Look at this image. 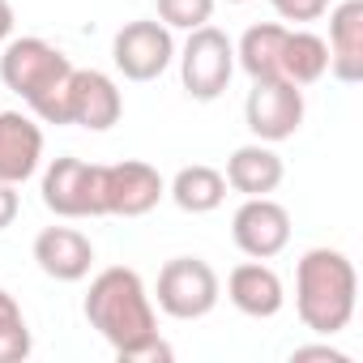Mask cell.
I'll use <instances>...</instances> for the list:
<instances>
[{
  "label": "cell",
  "mask_w": 363,
  "mask_h": 363,
  "mask_svg": "<svg viewBox=\"0 0 363 363\" xmlns=\"http://www.w3.org/2000/svg\"><path fill=\"white\" fill-rule=\"evenodd\" d=\"M90 329L116 350L120 363H158L171 359V346L158 337V316L150 303V291L137 269L111 265L94 274L86 303H82Z\"/></svg>",
  "instance_id": "6da1fadb"
},
{
  "label": "cell",
  "mask_w": 363,
  "mask_h": 363,
  "mask_svg": "<svg viewBox=\"0 0 363 363\" xmlns=\"http://www.w3.org/2000/svg\"><path fill=\"white\" fill-rule=\"evenodd\" d=\"M359 299V274L337 248H308L295 265V312L303 329L333 337L350 325Z\"/></svg>",
  "instance_id": "7a4b0ae2"
},
{
  "label": "cell",
  "mask_w": 363,
  "mask_h": 363,
  "mask_svg": "<svg viewBox=\"0 0 363 363\" xmlns=\"http://www.w3.org/2000/svg\"><path fill=\"white\" fill-rule=\"evenodd\" d=\"M73 73V60L52 48L48 39H13L5 43V56H0V82H5L26 107L39 103L43 94H52L56 86H65Z\"/></svg>",
  "instance_id": "3957f363"
},
{
  "label": "cell",
  "mask_w": 363,
  "mask_h": 363,
  "mask_svg": "<svg viewBox=\"0 0 363 363\" xmlns=\"http://www.w3.org/2000/svg\"><path fill=\"white\" fill-rule=\"evenodd\" d=\"M223 282L210 261L201 257H175L158 269V308L175 320H201L218 308Z\"/></svg>",
  "instance_id": "277c9868"
},
{
  "label": "cell",
  "mask_w": 363,
  "mask_h": 363,
  "mask_svg": "<svg viewBox=\"0 0 363 363\" xmlns=\"http://www.w3.org/2000/svg\"><path fill=\"white\" fill-rule=\"evenodd\" d=\"M43 206L56 218H103V167L86 158H52L43 171Z\"/></svg>",
  "instance_id": "5b68a950"
},
{
  "label": "cell",
  "mask_w": 363,
  "mask_h": 363,
  "mask_svg": "<svg viewBox=\"0 0 363 363\" xmlns=\"http://www.w3.org/2000/svg\"><path fill=\"white\" fill-rule=\"evenodd\" d=\"M235 73V43L218 30V26H197L189 30V43L179 52V77H184V90L197 103H214Z\"/></svg>",
  "instance_id": "8992f818"
},
{
  "label": "cell",
  "mask_w": 363,
  "mask_h": 363,
  "mask_svg": "<svg viewBox=\"0 0 363 363\" xmlns=\"http://www.w3.org/2000/svg\"><path fill=\"white\" fill-rule=\"evenodd\" d=\"M244 120H248V133L257 141H286L299 133L303 124V86L286 82V77H265V82H252L248 90V103H244Z\"/></svg>",
  "instance_id": "52a82bcc"
},
{
  "label": "cell",
  "mask_w": 363,
  "mask_h": 363,
  "mask_svg": "<svg viewBox=\"0 0 363 363\" xmlns=\"http://www.w3.org/2000/svg\"><path fill=\"white\" fill-rule=\"evenodd\" d=\"M111 60L128 82H154L175 60V39L162 22H128L111 43Z\"/></svg>",
  "instance_id": "ba28073f"
},
{
  "label": "cell",
  "mask_w": 363,
  "mask_h": 363,
  "mask_svg": "<svg viewBox=\"0 0 363 363\" xmlns=\"http://www.w3.org/2000/svg\"><path fill=\"white\" fill-rule=\"evenodd\" d=\"M162 193H167V184H162L158 167H150V162L124 158V162L103 167V206L116 218H141V214H150L162 201Z\"/></svg>",
  "instance_id": "9c48e42d"
},
{
  "label": "cell",
  "mask_w": 363,
  "mask_h": 363,
  "mask_svg": "<svg viewBox=\"0 0 363 363\" xmlns=\"http://www.w3.org/2000/svg\"><path fill=\"white\" fill-rule=\"evenodd\" d=\"M231 240L244 257L269 261L291 244V214L274 197H248L231 218Z\"/></svg>",
  "instance_id": "30bf717a"
},
{
  "label": "cell",
  "mask_w": 363,
  "mask_h": 363,
  "mask_svg": "<svg viewBox=\"0 0 363 363\" xmlns=\"http://www.w3.org/2000/svg\"><path fill=\"white\" fill-rule=\"evenodd\" d=\"M120 116H124L120 86L99 69H73V77H69V124L90 128V133H107L111 124H120Z\"/></svg>",
  "instance_id": "8fae6325"
},
{
  "label": "cell",
  "mask_w": 363,
  "mask_h": 363,
  "mask_svg": "<svg viewBox=\"0 0 363 363\" xmlns=\"http://www.w3.org/2000/svg\"><path fill=\"white\" fill-rule=\"evenodd\" d=\"M35 265L56 282H82L94 265V244L77 227H48L35 235Z\"/></svg>",
  "instance_id": "7c38bea8"
},
{
  "label": "cell",
  "mask_w": 363,
  "mask_h": 363,
  "mask_svg": "<svg viewBox=\"0 0 363 363\" xmlns=\"http://www.w3.org/2000/svg\"><path fill=\"white\" fill-rule=\"evenodd\" d=\"M43 158V128L26 111H0V179L26 184Z\"/></svg>",
  "instance_id": "4fadbf2b"
},
{
  "label": "cell",
  "mask_w": 363,
  "mask_h": 363,
  "mask_svg": "<svg viewBox=\"0 0 363 363\" xmlns=\"http://www.w3.org/2000/svg\"><path fill=\"white\" fill-rule=\"evenodd\" d=\"M227 299H231L244 316L269 320V316L282 312L286 291H282V278H278L265 261H244V265H235L231 278H227Z\"/></svg>",
  "instance_id": "5bb4252c"
},
{
  "label": "cell",
  "mask_w": 363,
  "mask_h": 363,
  "mask_svg": "<svg viewBox=\"0 0 363 363\" xmlns=\"http://www.w3.org/2000/svg\"><path fill=\"white\" fill-rule=\"evenodd\" d=\"M329 73L346 86L363 77V0H342L329 13Z\"/></svg>",
  "instance_id": "9a60e30c"
},
{
  "label": "cell",
  "mask_w": 363,
  "mask_h": 363,
  "mask_svg": "<svg viewBox=\"0 0 363 363\" xmlns=\"http://www.w3.org/2000/svg\"><path fill=\"white\" fill-rule=\"evenodd\" d=\"M282 158L269 141H252V145H240L231 158H227V189L244 193V197H269L278 184H282Z\"/></svg>",
  "instance_id": "2e32d148"
},
{
  "label": "cell",
  "mask_w": 363,
  "mask_h": 363,
  "mask_svg": "<svg viewBox=\"0 0 363 363\" xmlns=\"http://www.w3.org/2000/svg\"><path fill=\"white\" fill-rule=\"evenodd\" d=\"M282 43H286V26H278V22H257V26L244 30L240 48H235V65H240L252 82L282 77Z\"/></svg>",
  "instance_id": "e0dca14e"
},
{
  "label": "cell",
  "mask_w": 363,
  "mask_h": 363,
  "mask_svg": "<svg viewBox=\"0 0 363 363\" xmlns=\"http://www.w3.org/2000/svg\"><path fill=\"white\" fill-rule=\"evenodd\" d=\"M171 201L184 214H210L227 201V175L206 162H193L171 179Z\"/></svg>",
  "instance_id": "ac0fdd59"
},
{
  "label": "cell",
  "mask_w": 363,
  "mask_h": 363,
  "mask_svg": "<svg viewBox=\"0 0 363 363\" xmlns=\"http://www.w3.org/2000/svg\"><path fill=\"white\" fill-rule=\"evenodd\" d=\"M329 73V43L312 30H286L282 43V77L295 86H312Z\"/></svg>",
  "instance_id": "d6986e66"
},
{
  "label": "cell",
  "mask_w": 363,
  "mask_h": 363,
  "mask_svg": "<svg viewBox=\"0 0 363 363\" xmlns=\"http://www.w3.org/2000/svg\"><path fill=\"white\" fill-rule=\"evenodd\" d=\"M30 350H35L30 325L18 308V299L0 286V363H22V359H30Z\"/></svg>",
  "instance_id": "ffe728a7"
},
{
  "label": "cell",
  "mask_w": 363,
  "mask_h": 363,
  "mask_svg": "<svg viewBox=\"0 0 363 363\" xmlns=\"http://www.w3.org/2000/svg\"><path fill=\"white\" fill-rule=\"evenodd\" d=\"M214 18V0H158V22L167 30H197Z\"/></svg>",
  "instance_id": "44dd1931"
},
{
  "label": "cell",
  "mask_w": 363,
  "mask_h": 363,
  "mask_svg": "<svg viewBox=\"0 0 363 363\" xmlns=\"http://www.w3.org/2000/svg\"><path fill=\"white\" fill-rule=\"evenodd\" d=\"M274 9L286 22H316V18H325L329 0H274Z\"/></svg>",
  "instance_id": "7402d4cb"
},
{
  "label": "cell",
  "mask_w": 363,
  "mask_h": 363,
  "mask_svg": "<svg viewBox=\"0 0 363 363\" xmlns=\"http://www.w3.org/2000/svg\"><path fill=\"white\" fill-rule=\"evenodd\" d=\"M18 210H22V201H18V184H5V179H0V231L13 227Z\"/></svg>",
  "instance_id": "603a6c76"
},
{
  "label": "cell",
  "mask_w": 363,
  "mask_h": 363,
  "mask_svg": "<svg viewBox=\"0 0 363 363\" xmlns=\"http://www.w3.org/2000/svg\"><path fill=\"white\" fill-rule=\"evenodd\" d=\"M299 359H329V363H350V354H346V350H333V346H295V350H291V363H299Z\"/></svg>",
  "instance_id": "cb8c5ba5"
},
{
  "label": "cell",
  "mask_w": 363,
  "mask_h": 363,
  "mask_svg": "<svg viewBox=\"0 0 363 363\" xmlns=\"http://www.w3.org/2000/svg\"><path fill=\"white\" fill-rule=\"evenodd\" d=\"M9 35H13V5H9V0H0V48L9 43Z\"/></svg>",
  "instance_id": "d4e9b609"
},
{
  "label": "cell",
  "mask_w": 363,
  "mask_h": 363,
  "mask_svg": "<svg viewBox=\"0 0 363 363\" xmlns=\"http://www.w3.org/2000/svg\"><path fill=\"white\" fill-rule=\"evenodd\" d=\"M227 5H248V0H227Z\"/></svg>",
  "instance_id": "484cf974"
}]
</instances>
